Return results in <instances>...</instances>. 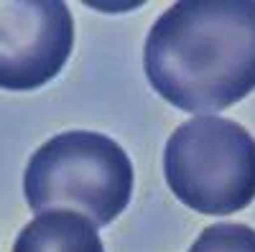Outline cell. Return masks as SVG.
Listing matches in <instances>:
<instances>
[{
  "mask_svg": "<svg viewBox=\"0 0 255 252\" xmlns=\"http://www.w3.org/2000/svg\"><path fill=\"white\" fill-rule=\"evenodd\" d=\"M31 212L69 209L97 229L115 222L133 196V163L120 145L100 133L54 135L31 156L23 173Z\"/></svg>",
  "mask_w": 255,
  "mask_h": 252,
  "instance_id": "2",
  "label": "cell"
},
{
  "mask_svg": "<svg viewBox=\"0 0 255 252\" xmlns=\"http://www.w3.org/2000/svg\"><path fill=\"white\" fill-rule=\"evenodd\" d=\"M174 196L209 217H227L255 199V138L240 122L202 115L181 122L163 148Z\"/></svg>",
  "mask_w": 255,
  "mask_h": 252,
  "instance_id": "3",
  "label": "cell"
},
{
  "mask_svg": "<svg viewBox=\"0 0 255 252\" xmlns=\"http://www.w3.org/2000/svg\"><path fill=\"white\" fill-rule=\"evenodd\" d=\"M151 87L174 107L215 115L255 89V0H179L143 46Z\"/></svg>",
  "mask_w": 255,
  "mask_h": 252,
  "instance_id": "1",
  "label": "cell"
},
{
  "mask_svg": "<svg viewBox=\"0 0 255 252\" xmlns=\"http://www.w3.org/2000/svg\"><path fill=\"white\" fill-rule=\"evenodd\" d=\"M74 20L61 0H0V89L28 92L69 61Z\"/></svg>",
  "mask_w": 255,
  "mask_h": 252,
  "instance_id": "4",
  "label": "cell"
},
{
  "mask_svg": "<svg viewBox=\"0 0 255 252\" xmlns=\"http://www.w3.org/2000/svg\"><path fill=\"white\" fill-rule=\"evenodd\" d=\"M189 252H255V229L235 222L212 224L197 237Z\"/></svg>",
  "mask_w": 255,
  "mask_h": 252,
  "instance_id": "6",
  "label": "cell"
},
{
  "mask_svg": "<svg viewBox=\"0 0 255 252\" xmlns=\"http://www.w3.org/2000/svg\"><path fill=\"white\" fill-rule=\"evenodd\" d=\"M13 252H105L97 227L79 212L49 209L15 237Z\"/></svg>",
  "mask_w": 255,
  "mask_h": 252,
  "instance_id": "5",
  "label": "cell"
}]
</instances>
